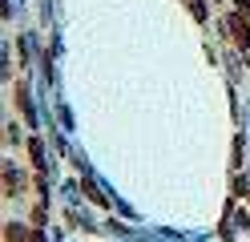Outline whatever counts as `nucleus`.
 I'll return each mask as SVG.
<instances>
[{
    "mask_svg": "<svg viewBox=\"0 0 250 242\" xmlns=\"http://www.w3.org/2000/svg\"><path fill=\"white\" fill-rule=\"evenodd\" d=\"M186 4H190V12L198 16V21H202V16H206V8H202V0H186Z\"/></svg>",
    "mask_w": 250,
    "mask_h": 242,
    "instance_id": "1",
    "label": "nucleus"
}]
</instances>
